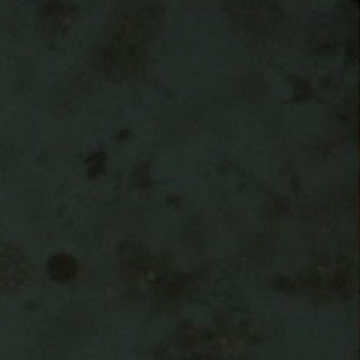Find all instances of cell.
Returning <instances> with one entry per match:
<instances>
[{"label": "cell", "instance_id": "1", "mask_svg": "<svg viewBox=\"0 0 360 360\" xmlns=\"http://www.w3.org/2000/svg\"><path fill=\"white\" fill-rule=\"evenodd\" d=\"M75 262L72 257L66 255H58L53 256L49 260V273L56 280H68L75 273Z\"/></svg>", "mask_w": 360, "mask_h": 360}]
</instances>
